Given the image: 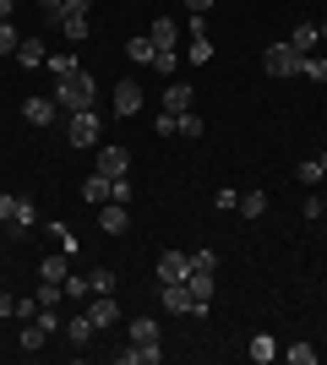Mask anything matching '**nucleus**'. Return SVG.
Masks as SVG:
<instances>
[{"label": "nucleus", "instance_id": "1", "mask_svg": "<svg viewBox=\"0 0 327 365\" xmlns=\"http://www.w3.org/2000/svg\"><path fill=\"white\" fill-rule=\"evenodd\" d=\"M49 98H55L66 115H77V109H93V104H98V82L77 66L71 76H61V82H55V93H49Z\"/></svg>", "mask_w": 327, "mask_h": 365}, {"label": "nucleus", "instance_id": "2", "mask_svg": "<svg viewBox=\"0 0 327 365\" xmlns=\"http://www.w3.org/2000/svg\"><path fill=\"white\" fill-rule=\"evenodd\" d=\"M98 131H104L98 109H77V115H66V142H71V148H98Z\"/></svg>", "mask_w": 327, "mask_h": 365}, {"label": "nucleus", "instance_id": "3", "mask_svg": "<svg viewBox=\"0 0 327 365\" xmlns=\"http://www.w3.org/2000/svg\"><path fill=\"white\" fill-rule=\"evenodd\" d=\"M186 289H191V317H207V311H213V273L191 267V273H186Z\"/></svg>", "mask_w": 327, "mask_h": 365}, {"label": "nucleus", "instance_id": "4", "mask_svg": "<svg viewBox=\"0 0 327 365\" xmlns=\"http://www.w3.org/2000/svg\"><path fill=\"white\" fill-rule=\"evenodd\" d=\"M262 71H267V76H300V55H295L289 44H267Z\"/></svg>", "mask_w": 327, "mask_h": 365}, {"label": "nucleus", "instance_id": "5", "mask_svg": "<svg viewBox=\"0 0 327 365\" xmlns=\"http://www.w3.org/2000/svg\"><path fill=\"white\" fill-rule=\"evenodd\" d=\"M125 169H131V153H125L120 142H98V175H109V180H120Z\"/></svg>", "mask_w": 327, "mask_h": 365}, {"label": "nucleus", "instance_id": "6", "mask_svg": "<svg viewBox=\"0 0 327 365\" xmlns=\"http://www.w3.org/2000/svg\"><path fill=\"white\" fill-rule=\"evenodd\" d=\"M191 273V251H164L158 257V284H186Z\"/></svg>", "mask_w": 327, "mask_h": 365}, {"label": "nucleus", "instance_id": "7", "mask_svg": "<svg viewBox=\"0 0 327 365\" xmlns=\"http://www.w3.org/2000/svg\"><path fill=\"white\" fill-rule=\"evenodd\" d=\"M22 120L28 125H55L61 120V104H55V98H28V104H22Z\"/></svg>", "mask_w": 327, "mask_h": 365}, {"label": "nucleus", "instance_id": "8", "mask_svg": "<svg viewBox=\"0 0 327 365\" xmlns=\"http://www.w3.org/2000/svg\"><path fill=\"white\" fill-rule=\"evenodd\" d=\"M88 317H93V327H115V322H120V300H115V294H93V300H88Z\"/></svg>", "mask_w": 327, "mask_h": 365}, {"label": "nucleus", "instance_id": "9", "mask_svg": "<svg viewBox=\"0 0 327 365\" xmlns=\"http://www.w3.org/2000/svg\"><path fill=\"white\" fill-rule=\"evenodd\" d=\"M98 229H104V235H125V229H131L125 202H104V207H98Z\"/></svg>", "mask_w": 327, "mask_h": 365}, {"label": "nucleus", "instance_id": "10", "mask_svg": "<svg viewBox=\"0 0 327 365\" xmlns=\"http://www.w3.org/2000/svg\"><path fill=\"white\" fill-rule=\"evenodd\" d=\"M120 365H164V344H131L120 349Z\"/></svg>", "mask_w": 327, "mask_h": 365}, {"label": "nucleus", "instance_id": "11", "mask_svg": "<svg viewBox=\"0 0 327 365\" xmlns=\"http://www.w3.org/2000/svg\"><path fill=\"white\" fill-rule=\"evenodd\" d=\"M191 98H197V93H191V82H164V109H170V115H186Z\"/></svg>", "mask_w": 327, "mask_h": 365}, {"label": "nucleus", "instance_id": "12", "mask_svg": "<svg viewBox=\"0 0 327 365\" xmlns=\"http://www.w3.org/2000/svg\"><path fill=\"white\" fill-rule=\"evenodd\" d=\"M158 289H164V311L191 317V289H186V284H158Z\"/></svg>", "mask_w": 327, "mask_h": 365}, {"label": "nucleus", "instance_id": "13", "mask_svg": "<svg viewBox=\"0 0 327 365\" xmlns=\"http://www.w3.org/2000/svg\"><path fill=\"white\" fill-rule=\"evenodd\" d=\"M61 294H66L71 305L93 300V284H88V273H66V278H61Z\"/></svg>", "mask_w": 327, "mask_h": 365}, {"label": "nucleus", "instance_id": "14", "mask_svg": "<svg viewBox=\"0 0 327 365\" xmlns=\"http://www.w3.org/2000/svg\"><path fill=\"white\" fill-rule=\"evenodd\" d=\"M55 22H61V33L71 38V44H82V38H88V11H61Z\"/></svg>", "mask_w": 327, "mask_h": 365}, {"label": "nucleus", "instance_id": "15", "mask_svg": "<svg viewBox=\"0 0 327 365\" xmlns=\"http://www.w3.org/2000/svg\"><path fill=\"white\" fill-rule=\"evenodd\" d=\"M316 44H322V33H316V22H306V28H295V38H289V49H295L300 61H306V55H316Z\"/></svg>", "mask_w": 327, "mask_h": 365}, {"label": "nucleus", "instance_id": "16", "mask_svg": "<svg viewBox=\"0 0 327 365\" xmlns=\"http://www.w3.org/2000/svg\"><path fill=\"white\" fill-rule=\"evenodd\" d=\"M142 109V88L137 82H120V88H115V115H137Z\"/></svg>", "mask_w": 327, "mask_h": 365}, {"label": "nucleus", "instance_id": "17", "mask_svg": "<svg viewBox=\"0 0 327 365\" xmlns=\"http://www.w3.org/2000/svg\"><path fill=\"white\" fill-rule=\"evenodd\" d=\"M147 38H153V49H175V38H180V28H175V16H158L153 28H147Z\"/></svg>", "mask_w": 327, "mask_h": 365}, {"label": "nucleus", "instance_id": "18", "mask_svg": "<svg viewBox=\"0 0 327 365\" xmlns=\"http://www.w3.org/2000/svg\"><path fill=\"white\" fill-rule=\"evenodd\" d=\"M279 338H273V333H256V338H251V360H256V365H267V360H279Z\"/></svg>", "mask_w": 327, "mask_h": 365}, {"label": "nucleus", "instance_id": "19", "mask_svg": "<svg viewBox=\"0 0 327 365\" xmlns=\"http://www.w3.org/2000/svg\"><path fill=\"white\" fill-rule=\"evenodd\" d=\"M82 197L93 202V207H104V202H109V175H98V169H93V175L82 180Z\"/></svg>", "mask_w": 327, "mask_h": 365}, {"label": "nucleus", "instance_id": "20", "mask_svg": "<svg viewBox=\"0 0 327 365\" xmlns=\"http://www.w3.org/2000/svg\"><path fill=\"white\" fill-rule=\"evenodd\" d=\"M175 137H207V120L197 109H186V115H175Z\"/></svg>", "mask_w": 327, "mask_h": 365}, {"label": "nucleus", "instance_id": "21", "mask_svg": "<svg viewBox=\"0 0 327 365\" xmlns=\"http://www.w3.org/2000/svg\"><path fill=\"white\" fill-rule=\"evenodd\" d=\"M66 333H71V344H88L98 327H93V317H88V311H77V317H66Z\"/></svg>", "mask_w": 327, "mask_h": 365}, {"label": "nucleus", "instance_id": "22", "mask_svg": "<svg viewBox=\"0 0 327 365\" xmlns=\"http://www.w3.org/2000/svg\"><path fill=\"white\" fill-rule=\"evenodd\" d=\"M44 61H49V55H44L38 38H22V44H16V66H28V71H33V66H44Z\"/></svg>", "mask_w": 327, "mask_h": 365}, {"label": "nucleus", "instance_id": "23", "mask_svg": "<svg viewBox=\"0 0 327 365\" xmlns=\"http://www.w3.org/2000/svg\"><path fill=\"white\" fill-rule=\"evenodd\" d=\"M125 333H131V344H158V322L153 317H131Z\"/></svg>", "mask_w": 327, "mask_h": 365}, {"label": "nucleus", "instance_id": "24", "mask_svg": "<svg viewBox=\"0 0 327 365\" xmlns=\"http://www.w3.org/2000/svg\"><path fill=\"white\" fill-rule=\"evenodd\" d=\"M234 213L262 218V213H267V191H240V207H234Z\"/></svg>", "mask_w": 327, "mask_h": 365}, {"label": "nucleus", "instance_id": "25", "mask_svg": "<svg viewBox=\"0 0 327 365\" xmlns=\"http://www.w3.org/2000/svg\"><path fill=\"white\" fill-rule=\"evenodd\" d=\"M153 71L158 76H175V71H180V49H153Z\"/></svg>", "mask_w": 327, "mask_h": 365}, {"label": "nucleus", "instance_id": "26", "mask_svg": "<svg viewBox=\"0 0 327 365\" xmlns=\"http://www.w3.org/2000/svg\"><path fill=\"white\" fill-rule=\"evenodd\" d=\"M66 262H71V257H66V251H61V257H49V262H38V278H49V284H61V278L71 273Z\"/></svg>", "mask_w": 327, "mask_h": 365}, {"label": "nucleus", "instance_id": "27", "mask_svg": "<svg viewBox=\"0 0 327 365\" xmlns=\"http://www.w3.org/2000/svg\"><path fill=\"white\" fill-rule=\"evenodd\" d=\"M125 55H131L137 66H153V38H147V33H142V38H131V44H125Z\"/></svg>", "mask_w": 327, "mask_h": 365}, {"label": "nucleus", "instance_id": "28", "mask_svg": "<svg viewBox=\"0 0 327 365\" xmlns=\"http://www.w3.org/2000/svg\"><path fill=\"white\" fill-rule=\"evenodd\" d=\"M49 76H55V82H61V76H71V71H77V55H66V49H61V55H49Z\"/></svg>", "mask_w": 327, "mask_h": 365}, {"label": "nucleus", "instance_id": "29", "mask_svg": "<svg viewBox=\"0 0 327 365\" xmlns=\"http://www.w3.org/2000/svg\"><path fill=\"white\" fill-rule=\"evenodd\" d=\"M322 175H327V169H322V158H306V164H295V180H300V185H316Z\"/></svg>", "mask_w": 327, "mask_h": 365}, {"label": "nucleus", "instance_id": "30", "mask_svg": "<svg viewBox=\"0 0 327 365\" xmlns=\"http://www.w3.org/2000/svg\"><path fill=\"white\" fill-rule=\"evenodd\" d=\"M284 360H289V365H316L322 354H316L311 344H289V349H284Z\"/></svg>", "mask_w": 327, "mask_h": 365}, {"label": "nucleus", "instance_id": "31", "mask_svg": "<svg viewBox=\"0 0 327 365\" xmlns=\"http://www.w3.org/2000/svg\"><path fill=\"white\" fill-rule=\"evenodd\" d=\"M88 284H93V294H115V267H93Z\"/></svg>", "mask_w": 327, "mask_h": 365}, {"label": "nucleus", "instance_id": "32", "mask_svg": "<svg viewBox=\"0 0 327 365\" xmlns=\"http://www.w3.org/2000/svg\"><path fill=\"white\" fill-rule=\"evenodd\" d=\"M300 76H311V82H327V55H306V61H300Z\"/></svg>", "mask_w": 327, "mask_h": 365}, {"label": "nucleus", "instance_id": "33", "mask_svg": "<svg viewBox=\"0 0 327 365\" xmlns=\"http://www.w3.org/2000/svg\"><path fill=\"white\" fill-rule=\"evenodd\" d=\"M33 218H38V213H33V202H28V197H16V213H11V229H33Z\"/></svg>", "mask_w": 327, "mask_h": 365}, {"label": "nucleus", "instance_id": "34", "mask_svg": "<svg viewBox=\"0 0 327 365\" xmlns=\"http://www.w3.org/2000/svg\"><path fill=\"white\" fill-rule=\"evenodd\" d=\"M213 207H218V213H234V207H240V191H234V185H218Z\"/></svg>", "mask_w": 327, "mask_h": 365}, {"label": "nucleus", "instance_id": "35", "mask_svg": "<svg viewBox=\"0 0 327 365\" xmlns=\"http://www.w3.org/2000/svg\"><path fill=\"white\" fill-rule=\"evenodd\" d=\"M186 61H191V66H207V61H213V44H207V38H191Z\"/></svg>", "mask_w": 327, "mask_h": 365}, {"label": "nucleus", "instance_id": "36", "mask_svg": "<svg viewBox=\"0 0 327 365\" xmlns=\"http://www.w3.org/2000/svg\"><path fill=\"white\" fill-rule=\"evenodd\" d=\"M191 267H202V273H218V251H213V245L191 251Z\"/></svg>", "mask_w": 327, "mask_h": 365}, {"label": "nucleus", "instance_id": "37", "mask_svg": "<svg viewBox=\"0 0 327 365\" xmlns=\"http://www.w3.org/2000/svg\"><path fill=\"white\" fill-rule=\"evenodd\" d=\"M44 327H38V322H28V327H22V349H44Z\"/></svg>", "mask_w": 327, "mask_h": 365}, {"label": "nucleus", "instance_id": "38", "mask_svg": "<svg viewBox=\"0 0 327 365\" xmlns=\"http://www.w3.org/2000/svg\"><path fill=\"white\" fill-rule=\"evenodd\" d=\"M16 44H22V33L11 22H0V55H16Z\"/></svg>", "mask_w": 327, "mask_h": 365}, {"label": "nucleus", "instance_id": "39", "mask_svg": "<svg viewBox=\"0 0 327 365\" xmlns=\"http://www.w3.org/2000/svg\"><path fill=\"white\" fill-rule=\"evenodd\" d=\"M33 322H38L44 333H61V327H66V322H61V311H55V305H44V311H38V317H33Z\"/></svg>", "mask_w": 327, "mask_h": 365}, {"label": "nucleus", "instance_id": "40", "mask_svg": "<svg viewBox=\"0 0 327 365\" xmlns=\"http://www.w3.org/2000/svg\"><path fill=\"white\" fill-rule=\"evenodd\" d=\"M49 235H55V240H61V251H66V257H71V251H77V235H71V229H66V224H49Z\"/></svg>", "mask_w": 327, "mask_h": 365}, {"label": "nucleus", "instance_id": "41", "mask_svg": "<svg viewBox=\"0 0 327 365\" xmlns=\"http://www.w3.org/2000/svg\"><path fill=\"white\" fill-rule=\"evenodd\" d=\"M109 202H125V207H131V180H125V175L109 180Z\"/></svg>", "mask_w": 327, "mask_h": 365}, {"label": "nucleus", "instance_id": "42", "mask_svg": "<svg viewBox=\"0 0 327 365\" xmlns=\"http://www.w3.org/2000/svg\"><path fill=\"white\" fill-rule=\"evenodd\" d=\"M153 131H158V137H175V115H170V109H158V120H153Z\"/></svg>", "mask_w": 327, "mask_h": 365}, {"label": "nucleus", "instance_id": "43", "mask_svg": "<svg viewBox=\"0 0 327 365\" xmlns=\"http://www.w3.org/2000/svg\"><path fill=\"white\" fill-rule=\"evenodd\" d=\"M38 311H44V305H38V294H33V300H16V317H22V322H33Z\"/></svg>", "mask_w": 327, "mask_h": 365}, {"label": "nucleus", "instance_id": "44", "mask_svg": "<svg viewBox=\"0 0 327 365\" xmlns=\"http://www.w3.org/2000/svg\"><path fill=\"white\" fill-rule=\"evenodd\" d=\"M306 218H327V197H311V202H306Z\"/></svg>", "mask_w": 327, "mask_h": 365}, {"label": "nucleus", "instance_id": "45", "mask_svg": "<svg viewBox=\"0 0 327 365\" xmlns=\"http://www.w3.org/2000/svg\"><path fill=\"white\" fill-rule=\"evenodd\" d=\"M11 213H16V197H11V191H0V218L11 224Z\"/></svg>", "mask_w": 327, "mask_h": 365}, {"label": "nucleus", "instance_id": "46", "mask_svg": "<svg viewBox=\"0 0 327 365\" xmlns=\"http://www.w3.org/2000/svg\"><path fill=\"white\" fill-rule=\"evenodd\" d=\"M0 317H16V294H6V289H0Z\"/></svg>", "mask_w": 327, "mask_h": 365}, {"label": "nucleus", "instance_id": "47", "mask_svg": "<svg viewBox=\"0 0 327 365\" xmlns=\"http://www.w3.org/2000/svg\"><path fill=\"white\" fill-rule=\"evenodd\" d=\"M38 6H44V11H49V16H61V11H66V6H71V0H38Z\"/></svg>", "mask_w": 327, "mask_h": 365}, {"label": "nucleus", "instance_id": "48", "mask_svg": "<svg viewBox=\"0 0 327 365\" xmlns=\"http://www.w3.org/2000/svg\"><path fill=\"white\" fill-rule=\"evenodd\" d=\"M207 6H213V0H186V11H191V16H202Z\"/></svg>", "mask_w": 327, "mask_h": 365}, {"label": "nucleus", "instance_id": "49", "mask_svg": "<svg viewBox=\"0 0 327 365\" xmlns=\"http://www.w3.org/2000/svg\"><path fill=\"white\" fill-rule=\"evenodd\" d=\"M11 11H16V0H0V22H11Z\"/></svg>", "mask_w": 327, "mask_h": 365}, {"label": "nucleus", "instance_id": "50", "mask_svg": "<svg viewBox=\"0 0 327 365\" xmlns=\"http://www.w3.org/2000/svg\"><path fill=\"white\" fill-rule=\"evenodd\" d=\"M66 11H93V0H71V6H66Z\"/></svg>", "mask_w": 327, "mask_h": 365}, {"label": "nucleus", "instance_id": "51", "mask_svg": "<svg viewBox=\"0 0 327 365\" xmlns=\"http://www.w3.org/2000/svg\"><path fill=\"white\" fill-rule=\"evenodd\" d=\"M316 33H322V44H327V16H322V22H316Z\"/></svg>", "mask_w": 327, "mask_h": 365}, {"label": "nucleus", "instance_id": "52", "mask_svg": "<svg viewBox=\"0 0 327 365\" xmlns=\"http://www.w3.org/2000/svg\"><path fill=\"white\" fill-rule=\"evenodd\" d=\"M316 158H322V169H327V153H316ZM322 180H327V175H322Z\"/></svg>", "mask_w": 327, "mask_h": 365}, {"label": "nucleus", "instance_id": "53", "mask_svg": "<svg viewBox=\"0 0 327 365\" xmlns=\"http://www.w3.org/2000/svg\"><path fill=\"white\" fill-rule=\"evenodd\" d=\"M0 257H6V240H0Z\"/></svg>", "mask_w": 327, "mask_h": 365}]
</instances>
